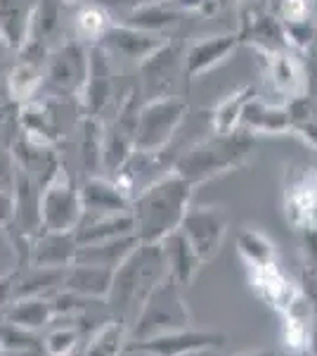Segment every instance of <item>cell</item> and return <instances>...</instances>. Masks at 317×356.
Masks as SVG:
<instances>
[{
	"mask_svg": "<svg viewBox=\"0 0 317 356\" xmlns=\"http://www.w3.org/2000/svg\"><path fill=\"white\" fill-rule=\"evenodd\" d=\"M88 67L90 45L76 41L74 36L67 38L57 48H50L43 88L57 97H78L88 79Z\"/></svg>",
	"mask_w": 317,
	"mask_h": 356,
	"instance_id": "cell-7",
	"label": "cell"
},
{
	"mask_svg": "<svg viewBox=\"0 0 317 356\" xmlns=\"http://www.w3.org/2000/svg\"><path fill=\"white\" fill-rule=\"evenodd\" d=\"M175 10H180V13H192V10H197V13H211L213 10V0H169Z\"/></svg>",
	"mask_w": 317,
	"mask_h": 356,
	"instance_id": "cell-43",
	"label": "cell"
},
{
	"mask_svg": "<svg viewBox=\"0 0 317 356\" xmlns=\"http://www.w3.org/2000/svg\"><path fill=\"white\" fill-rule=\"evenodd\" d=\"M83 207L76 178L65 164L40 188V231H76Z\"/></svg>",
	"mask_w": 317,
	"mask_h": 356,
	"instance_id": "cell-6",
	"label": "cell"
},
{
	"mask_svg": "<svg viewBox=\"0 0 317 356\" xmlns=\"http://www.w3.org/2000/svg\"><path fill=\"white\" fill-rule=\"evenodd\" d=\"M161 250L166 257V266H169V275L175 280L178 285H189L192 278L197 275L201 259L197 252L192 250V245L187 243V238L180 231H173L161 240Z\"/></svg>",
	"mask_w": 317,
	"mask_h": 356,
	"instance_id": "cell-24",
	"label": "cell"
},
{
	"mask_svg": "<svg viewBox=\"0 0 317 356\" xmlns=\"http://www.w3.org/2000/svg\"><path fill=\"white\" fill-rule=\"evenodd\" d=\"M114 100V60L97 45H90V67L83 90L78 95L85 117L100 119Z\"/></svg>",
	"mask_w": 317,
	"mask_h": 356,
	"instance_id": "cell-16",
	"label": "cell"
},
{
	"mask_svg": "<svg viewBox=\"0 0 317 356\" xmlns=\"http://www.w3.org/2000/svg\"><path fill=\"white\" fill-rule=\"evenodd\" d=\"M74 233H76L78 245L102 243V240L121 238V235H135L132 233L130 211H121V214H112V216H100V219H83Z\"/></svg>",
	"mask_w": 317,
	"mask_h": 356,
	"instance_id": "cell-29",
	"label": "cell"
},
{
	"mask_svg": "<svg viewBox=\"0 0 317 356\" xmlns=\"http://www.w3.org/2000/svg\"><path fill=\"white\" fill-rule=\"evenodd\" d=\"M228 337L213 330H173L161 335L145 337V340H128L123 354H145V356H187L206 349H223Z\"/></svg>",
	"mask_w": 317,
	"mask_h": 356,
	"instance_id": "cell-8",
	"label": "cell"
},
{
	"mask_svg": "<svg viewBox=\"0 0 317 356\" xmlns=\"http://www.w3.org/2000/svg\"><path fill=\"white\" fill-rule=\"evenodd\" d=\"M126 342H128V323L112 318L95 330V335L90 337L88 347L80 356H121Z\"/></svg>",
	"mask_w": 317,
	"mask_h": 356,
	"instance_id": "cell-33",
	"label": "cell"
},
{
	"mask_svg": "<svg viewBox=\"0 0 317 356\" xmlns=\"http://www.w3.org/2000/svg\"><path fill=\"white\" fill-rule=\"evenodd\" d=\"M78 150H80V164H83L88 176H100L102 169V122L95 117L80 119V138H78Z\"/></svg>",
	"mask_w": 317,
	"mask_h": 356,
	"instance_id": "cell-34",
	"label": "cell"
},
{
	"mask_svg": "<svg viewBox=\"0 0 317 356\" xmlns=\"http://www.w3.org/2000/svg\"><path fill=\"white\" fill-rule=\"evenodd\" d=\"M239 356H277V354H275L273 349H256V352H244Z\"/></svg>",
	"mask_w": 317,
	"mask_h": 356,
	"instance_id": "cell-44",
	"label": "cell"
},
{
	"mask_svg": "<svg viewBox=\"0 0 317 356\" xmlns=\"http://www.w3.org/2000/svg\"><path fill=\"white\" fill-rule=\"evenodd\" d=\"M256 150V136L244 129L213 131L211 136L201 138L192 147H187L173 162L171 169L182 176L192 188L218 178L223 174L239 169L251 159Z\"/></svg>",
	"mask_w": 317,
	"mask_h": 356,
	"instance_id": "cell-2",
	"label": "cell"
},
{
	"mask_svg": "<svg viewBox=\"0 0 317 356\" xmlns=\"http://www.w3.org/2000/svg\"><path fill=\"white\" fill-rule=\"evenodd\" d=\"M112 24V15L105 8L90 3V0H83L80 10L74 15V38L85 45H95Z\"/></svg>",
	"mask_w": 317,
	"mask_h": 356,
	"instance_id": "cell-32",
	"label": "cell"
},
{
	"mask_svg": "<svg viewBox=\"0 0 317 356\" xmlns=\"http://www.w3.org/2000/svg\"><path fill=\"white\" fill-rule=\"evenodd\" d=\"M263 60L268 81L286 100L308 90V74H305V65L296 57V50L286 48L273 55H263Z\"/></svg>",
	"mask_w": 317,
	"mask_h": 356,
	"instance_id": "cell-20",
	"label": "cell"
},
{
	"mask_svg": "<svg viewBox=\"0 0 317 356\" xmlns=\"http://www.w3.org/2000/svg\"><path fill=\"white\" fill-rule=\"evenodd\" d=\"M140 240L135 235H121V238L102 240V243H90V245H78L76 261L78 264H93V266H105V268H117L126 257L137 247Z\"/></svg>",
	"mask_w": 317,
	"mask_h": 356,
	"instance_id": "cell-27",
	"label": "cell"
},
{
	"mask_svg": "<svg viewBox=\"0 0 317 356\" xmlns=\"http://www.w3.org/2000/svg\"><path fill=\"white\" fill-rule=\"evenodd\" d=\"M192 191L194 188L173 169L147 183L130 200L135 238L140 243H161L166 235L178 231L192 202Z\"/></svg>",
	"mask_w": 317,
	"mask_h": 356,
	"instance_id": "cell-1",
	"label": "cell"
},
{
	"mask_svg": "<svg viewBox=\"0 0 317 356\" xmlns=\"http://www.w3.org/2000/svg\"><path fill=\"white\" fill-rule=\"evenodd\" d=\"M112 275H114L112 268L74 261L65 271L62 290L71 292V295H78V297H85V300L105 302L109 295V288H112Z\"/></svg>",
	"mask_w": 317,
	"mask_h": 356,
	"instance_id": "cell-21",
	"label": "cell"
},
{
	"mask_svg": "<svg viewBox=\"0 0 317 356\" xmlns=\"http://www.w3.org/2000/svg\"><path fill=\"white\" fill-rule=\"evenodd\" d=\"M80 342V330L74 325L55 328L43 337V349L48 356H74Z\"/></svg>",
	"mask_w": 317,
	"mask_h": 356,
	"instance_id": "cell-37",
	"label": "cell"
},
{
	"mask_svg": "<svg viewBox=\"0 0 317 356\" xmlns=\"http://www.w3.org/2000/svg\"><path fill=\"white\" fill-rule=\"evenodd\" d=\"M284 211L298 231L317 226V164L293 162L286 166Z\"/></svg>",
	"mask_w": 317,
	"mask_h": 356,
	"instance_id": "cell-9",
	"label": "cell"
},
{
	"mask_svg": "<svg viewBox=\"0 0 317 356\" xmlns=\"http://www.w3.org/2000/svg\"><path fill=\"white\" fill-rule=\"evenodd\" d=\"M182 53L185 50L180 45L173 43L171 38H166L147 60L140 62V67H137V72H140V88L147 95V100L159 95H173L171 88L175 83V74L182 72Z\"/></svg>",
	"mask_w": 317,
	"mask_h": 356,
	"instance_id": "cell-15",
	"label": "cell"
},
{
	"mask_svg": "<svg viewBox=\"0 0 317 356\" xmlns=\"http://www.w3.org/2000/svg\"><path fill=\"white\" fill-rule=\"evenodd\" d=\"M237 3H246V5H249V3H256V0H237Z\"/></svg>",
	"mask_w": 317,
	"mask_h": 356,
	"instance_id": "cell-48",
	"label": "cell"
},
{
	"mask_svg": "<svg viewBox=\"0 0 317 356\" xmlns=\"http://www.w3.org/2000/svg\"><path fill=\"white\" fill-rule=\"evenodd\" d=\"M8 50H10V48H8V43H5V41H3V36H0V62H3V57H5V53H8Z\"/></svg>",
	"mask_w": 317,
	"mask_h": 356,
	"instance_id": "cell-45",
	"label": "cell"
},
{
	"mask_svg": "<svg viewBox=\"0 0 317 356\" xmlns=\"http://www.w3.org/2000/svg\"><path fill=\"white\" fill-rule=\"evenodd\" d=\"M50 48L36 41H26L17 50V60L10 67V72L5 74L3 83H5V93L10 100L24 102L33 100L38 95V90L43 88V79H45V62H48Z\"/></svg>",
	"mask_w": 317,
	"mask_h": 356,
	"instance_id": "cell-12",
	"label": "cell"
},
{
	"mask_svg": "<svg viewBox=\"0 0 317 356\" xmlns=\"http://www.w3.org/2000/svg\"><path fill=\"white\" fill-rule=\"evenodd\" d=\"M189 323H192V314L180 295V285L169 275L152 290V295L132 318L128 340H145V337L161 335V332L182 330L189 328Z\"/></svg>",
	"mask_w": 317,
	"mask_h": 356,
	"instance_id": "cell-4",
	"label": "cell"
},
{
	"mask_svg": "<svg viewBox=\"0 0 317 356\" xmlns=\"http://www.w3.org/2000/svg\"><path fill=\"white\" fill-rule=\"evenodd\" d=\"M178 231L187 238L201 264H206L221 252L228 235V214L223 207H189Z\"/></svg>",
	"mask_w": 317,
	"mask_h": 356,
	"instance_id": "cell-11",
	"label": "cell"
},
{
	"mask_svg": "<svg viewBox=\"0 0 317 356\" xmlns=\"http://www.w3.org/2000/svg\"><path fill=\"white\" fill-rule=\"evenodd\" d=\"M15 280H17V268L0 275V312L15 300Z\"/></svg>",
	"mask_w": 317,
	"mask_h": 356,
	"instance_id": "cell-41",
	"label": "cell"
},
{
	"mask_svg": "<svg viewBox=\"0 0 317 356\" xmlns=\"http://www.w3.org/2000/svg\"><path fill=\"white\" fill-rule=\"evenodd\" d=\"M78 240L74 231H38L31 240L28 266L67 268L76 261Z\"/></svg>",
	"mask_w": 317,
	"mask_h": 356,
	"instance_id": "cell-19",
	"label": "cell"
},
{
	"mask_svg": "<svg viewBox=\"0 0 317 356\" xmlns=\"http://www.w3.org/2000/svg\"><path fill=\"white\" fill-rule=\"evenodd\" d=\"M12 214H15L12 191H3L0 188V228H8L12 223Z\"/></svg>",
	"mask_w": 317,
	"mask_h": 356,
	"instance_id": "cell-42",
	"label": "cell"
},
{
	"mask_svg": "<svg viewBox=\"0 0 317 356\" xmlns=\"http://www.w3.org/2000/svg\"><path fill=\"white\" fill-rule=\"evenodd\" d=\"M237 48H239L237 33H211V36H201L199 41L189 43L185 53H182V74L187 76V81L201 79L211 69L228 62Z\"/></svg>",
	"mask_w": 317,
	"mask_h": 356,
	"instance_id": "cell-17",
	"label": "cell"
},
{
	"mask_svg": "<svg viewBox=\"0 0 317 356\" xmlns=\"http://www.w3.org/2000/svg\"><path fill=\"white\" fill-rule=\"evenodd\" d=\"M15 157L10 147L0 145V188L3 191H12V181H15Z\"/></svg>",
	"mask_w": 317,
	"mask_h": 356,
	"instance_id": "cell-39",
	"label": "cell"
},
{
	"mask_svg": "<svg viewBox=\"0 0 317 356\" xmlns=\"http://www.w3.org/2000/svg\"><path fill=\"white\" fill-rule=\"evenodd\" d=\"M310 53H313V57L317 60V31H315V36H313V45H310Z\"/></svg>",
	"mask_w": 317,
	"mask_h": 356,
	"instance_id": "cell-46",
	"label": "cell"
},
{
	"mask_svg": "<svg viewBox=\"0 0 317 356\" xmlns=\"http://www.w3.org/2000/svg\"><path fill=\"white\" fill-rule=\"evenodd\" d=\"M301 250L308 271L317 273V226L301 231Z\"/></svg>",
	"mask_w": 317,
	"mask_h": 356,
	"instance_id": "cell-38",
	"label": "cell"
},
{
	"mask_svg": "<svg viewBox=\"0 0 317 356\" xmlns=\"http://www.w3.org/2000/svg\"><path fill=\"white\" fill-rule=\"evenodd\" d=\"M239 129L249 131L253 136L289 134V112H286V105H270L263 97L253 95L244 105V112H241V119H239Z\"/></svg>",
	"mask_w": 317,
	"mask_h": 356,
	"instance_id": "cell-22",
	"label": "cell"
},
{
	"mask_svg": "<svg viewBox=\"0 0 317 356\" xmlns=\"http://www.w3.org/2000/svg\"><path fill=\"white\" fill-rule=\"evenodd\" d=\"M164 278H169V266L161 245L137 243L135 250L114 268L112 288L105 302L119 316V321L128 323Z\"/></svg>",
	"mask_w": 317,
	"mask_h": 356,
	"instance_id": "cell-3",
	"label": "cell"
},
{
	"mask_svg": "<svg viewBox=\"0 0 317 356\" xmlns=\"http://www.w3.org/2000/svg\"><path fill=\"white\" fill-rule=\"evenodd\" d=\"M187 105L175 95L149 97L137 107L135 152L161 154L185 122Z\"/></svg>",
	"mask_w": 317,
	"mask_h": 356,
	"instance_id": "cell-5",
	"label": "cell"
},
{
	"mask_svg": "<svg viewBox=\"0 0 317 356\" xmlns=\"http://www.w3.org/2000/svg\"><path fill=\"white\" fill-rule=\"evenodd\" d=\"M135 122H137V93L126 95L119 105L117 117L102 126V169L114 176L135 152Z\"/></svg>",
	"mask_w": 317,
	"mask_h": 356,
	"instance_id": "cell-10",
	"label": "cell"
},
{
	"mask_svg": "<svg viewBox=\"0 0 317 356\" xmlns=\"http://www.w3.org/2000/svg\"><path fill=\"white\" fill-rule=\"evenodd\" d=\"M237 252L251 268H265L277 264V250H275L273 240L251 226L241 228L237 233Z\"/></svg>",
	"mask_w": 317,
	"mask_h": 356,
	"instance_id": "cell-31",
	"label": "cell"
},
{
	"mask_svg": "<svg viewBox=\"0 0 317 356\" xmlns=\"http://www.w3.org/2000/svg\"><path fill=\"white\" fill-rule=\"evenodd\" d=\"M36 5L38 0H0V36L12 53L26 43Z\"/></svg>",
	"mask_w": 317,
	"mask_h": 356,
	"instance_id": "cell-23",
	"label": "cell"
},
{
	"mask_svg": "<svg viewBox=\"0 0 317 356\" xmlns=\"http://www.w3.org/2000/svg\"><path fill=\"white\" fill-rule=\"evenodd\" d=\"M67 268H43V266H24L17 268L15 280V300L19 297H45L48 292L60 288L65 280Z\"/></svg>",
	"mask_w": 317,
	"mask_h": 356,
	"instance_id": "cell-30",
	"label": "cell"
},
{
	"mask_svg": "<svg viewBox=\"0 0 317 356\" xmlns=\"http://www.w3.org/2000/svg\"><path fill=\"white\" fill-rule=\"evenodd\" d=\"M62 3H67V5H76V3H83V0H62Z\"/></svg>",
	"mask_w": 317,
	"mask_h": 356,
	"instance_id": "cell-47",
	"label": "cell"
},
{
	"mask_svg": "<svg viewBox=\"0 0 317 356\" xmlns=\"http://www.w3.org/2000/svg\"><path fill=\"white\" fill-rule=\"evenodd\" d=\"M180 10L173 8L169 0H149V3L140 5L132 13L121 17V24L142 29V31L149 33H164L166 36V31L180 22Z\"/></svg>",
	"mask_w": 317,
	"mask_h": 356,
	"instance_id": "cell-26",
	"label": "cell"
},
{
	"mask_svg": "<svg viewBox=\"0 0 317 356\" xmlns=\"http://www.w3.org/2000/svg\"><path fill=\"white\" fill-rule=\"evenodd\" d=\"M67 3H62V0H38L26 41H36L50 48V41H53L62 29V8Z\"/></svg>",
	"mask_w": 317,
	"mask_h": 356,
	"instance_id": "cell-35",
	"label": "cell"
},
{
	"mask_svg": "<svg viewBox=\"0 0 317 356\" xmlns=\"http://www.w3.org/2000/svg\"><path fill=\"white\" fill-rule=\"evenodd\" d=\"M90 3L100 5V8H105L109 15L112 13H119L121 17L132 13L135 8H140V5L149 3V0H90Z\"/></svg>",
	"mask_w": 317,
	"mask_h": 356,
	"instance_id": "cell-40",
	"label": "cell"
},
{
	"mask_svg": "<svg viewBox=\"0 0 317 356\" xmlns=\"http://www.w3.org/2000/svg\"><path fill=\"white\" fill-rule=\"evenodd\" d=\"M239 45H251L256 48L261 55H273L280 53V50H286V33H284V24L268 5H258L249 3L241 13V22L237 31Z\"/></svg>",
	"mask_w": 317,
	"mask_h": 356,
	"instance_id": "cell-13",
	"label": "cell"
},
{
	"mask_svg": "<svg viewBox=\"0 0 317 356\" xmlns=\"http://www.w3.org/2000/svg\"><path fill=\"white\" fill-rule=\"evenodd\" d=\"M256 95V88L251 86H244L239 90H232L218 102L216 107L211 110V126L213 131H232L239 129V119L241 112H244V105Z\"/></svg>",
	"mask_w": 317,
	"mask_h": 356,
	"instance_id": "cell-36",
	"label": "cell"
},
{
	"mask_svg": "<svg viewBox=\"0 0 317 356\" xmlns=\"http://www.w3.org/2000/svg\"><path fill=\"white\" fill-rule=\"evenodd\" d=\"M80 188V207H83V219H100V216L121 214L130 211V197L112 176H88ZM78 221V223H80Z\"/></svg>",
	"mask_w": 317,
	"mask_h": 356,
	"instance_id": "cell-18",
	"label": "cell"
},
{
	"mask_svg": "<svg viewBox=\"0 0 317 356\" xmlns=\"http://www.w3.org/2000/svg\"><path fill=\"white\" fill-rule=\"evenodd\" d=\"M164 41H166L164 33H149V31H142V29L121 24V22L117 24V22H114L105 31V36L95 45L105 50L109 55V60L128 62L132 67H140V62L147 60Z\"/></svg>",
	"mask_w": 317,
	"mask_h": 356,
	"instance_id": "cell-14",
	"label": "cell"
},
{
	"mask_svg": "<svg viewBox=\"0 0 317 356\" xmlns=\"http://www.w3.org/2000/svg\"><path fill=\"white\" fill-rule=\"evenodd\" d=\"M289 112V134L298 136L305 145L317 150V97L305 90V93L291 97L284 102Z\"/></svg>",
	"mask_w": 317,
	"mask_h": 356,
	"instance_id": "cell-28",
	"label": "cell"
},
{
	"mask_svg": "<svg viewBox=\"0 0 317 356\" xmlns=\"http://www.w3.org/2000/svg\"><path fill=\"white\" fill-rule=\"evenodd\" d=\"M5 312V321L19 325L24 330H43L45 325L53 323L55 318V304L50 297H19V300H12Z\"/></svg>",
	"mask_w": 317,
	"mask_h": 356,
	"instance_id": "cell-25",
	"label": "cell"
}]
</instances>
